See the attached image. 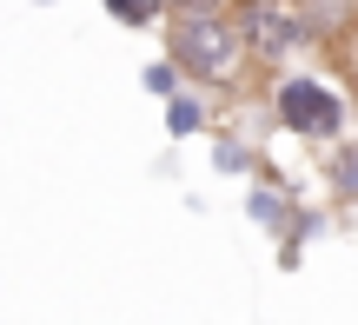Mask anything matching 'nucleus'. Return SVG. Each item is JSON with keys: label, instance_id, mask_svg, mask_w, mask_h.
Here are the masks:
<instances>
[{"label": "nucleus", "instance_id": "obj_2", "mask_svg": "<svg viewBox=\"0 0 358 325\" xmlns=\"http://www.w3.org/2000/svg\"><path fill=\"white\" fill-rule=\"evenodd\" d=\"M272 120H279L285 133H299V140H325L332 146L338 133H345V93H332L312 73H279V87H272Z\"/></svg>", "mask_w": 358, "mask_h": 325}, {"label": "nucleus", "instance_id": "obj_7", "mask_svg": "<svg viewBox=\"0 0 358 325\" xmlns=\"http://www.w3.org/2000/svg\"><path fill=\"white\" fill-rule=\"evenodd\" d=\"M332 186L345 199H358V146H338L332 140Z\"/></svg>", "mask_w": 358, "mask_h": 325}, {"label": "nucleus", "instance_id": "obj_10", "mask_svg": "<svg viewBox=\"0 0 358 325\" xmlns=\"http://www.w3.org/2000/svg\"><path fill=\"white\" fill-rule=\"evenodd\" d=\"M199 7H226V0H166V13H199Z\"/></svg>", "mask_w": 358, "mask_h": 325}, {"label": "nucleus", "instance_id": "obj_11", "mask_svg": "<svg viewBox=\"0 0 358 325\" xmlns=\"http://www.w3.org/2000/svg\"><path fill=\"white\" fill-rule=\"evenodd\" d=\"M345 80H352V100H358V47L345 53Z\"/></svg>", "mask_w": 358, "mask_h": 325}, {"label": "nucleus", "instance_id": "obj_1", "mask_svg": "<svg viewBox=\"0 0 358 325\" xmlns=\"http://www.w3.org/2000/svg\"><path fill=\"white\" fill-rule=\"evenodd\" d=\"M166 47H173L166 60L179 66V73H192V80H219V87H226V80L239 73L245 40H239V20H219V7H199V13H179V20H173Z\"/></svg>", "mask_w": 358, "mask_h": 325}, {"label": "nucleus", "instance_id": "obj_8", "mask_svg": "<svg viewBox=\"0 0 358 325\" xmlns=\"http://www.w3.org/2000/svg\"><path fill=\"white\" fill-rule=\"evenodd\" d=\"M245 206H252V219H266V226H292V212H285V199H272V193H252Z\"/></svg>", "mask_w": 358, "mask_h": 325}, {"label": "nucleus", "instance_id": "obj_6", "mask_svg": "<svg viewBox=\"0 0 358 325\" xmlns=\"http://www.w3.org/2000/svg\"><path fill=\"white\" fill-rule=\"evenodd\" d=\"M106 13L127 20V27H153L159 13H166V0H106Z\"/></svg>", "mask_w": 358, "mask_h": 325}, {"label": "nucleus", "instance_id": "obj_5", "mask_svg": "<svg viewBox=\"0 0 358 325\" xmlns=\"http://www.w3.org/2000/svg\"><path fill=\"white\" fill-rule=\"evenodd\" d=\"M199 127H206V106L192 100V93H166V133L173 140H192Z\"/></svg>", "mask_w": 358, "mask_h": 325}, {"label": "nucleus", "instance_id": "obj_4", "mask_svg": "<svg viewBox=\"0 0 358 325\" xmlns=\"http://www.w3.org/2000/svg\"><path fill=\"white\" fill-rule=\"evenodd\" d=\"M292 7L312 27V40H332V34H352L358 27V0H292Z\"/></svg>", "mask_w": 358, "mask_h": 325}, {"label": "nucleus", "instance_id": "obj_3", "mask_svg": "<svg viewBox=\"0 0 358 325\" xmlns=\"http://www.w3.org/2000/svg\"><path fill=\"white\" fill-rule=\"evenodd\" d=\"M239 40H245L252 60L279 66V60H292L299 47H312V27L299 20L292 0H245L239 7Z\"/></svg>", "mask_w": 358, "mask_h": 325}, {"label": "nucleus", "instance_id": "obj_9", "mask_svg": "<svg viewBox=\"0 0 358 325\" xmlns=\"http://www.w3.org/2000/svg\"><path fill=\"white\" fill-rule=\"evenodd\" d=\"M146 87H153V93H179V66L173 60H153V66H146Z\"/></svg>", "mask_w": 358, "mask_h": 325}]
</instances>
